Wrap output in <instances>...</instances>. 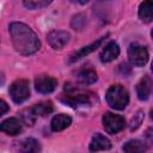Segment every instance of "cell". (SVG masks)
I'll use <instances>...</instances> for the list:
<instances>
[{
	"label": "cell",
	"mask_w": 153,
	"mask_h": 153,
	"mask_svg": "<svg viewBox=\"0 0 153 153\" xmlns=\"http://www.w3.org/2000/svg\"><path fill=\"white\" fill-rule=\"evenodd\" d=\"M69 41V33L62 30H53L48 33V42L54 49L63 48Z\"/></svg>",
	"instance_id": "cell-7"
},
{
	"label": "cell",
	"mask_w": 153,
	"mask_h": 153,
	"mask_svg": "<svg viewBox=\"0 0 153 153\" xmlns=\"http://www.w3.org/2000/svg\"><path fill=\"white\" fill-rule=\"evenodd\" d=\"M153 90V81L149 76H143L136 85V93L140 100H147Z\"/></svg>",
	"instance_id": "cell-9"
},
{
	"label": "cell",
	"mask_w": 153,
	"mask_h": 153,
	"mask_svg": "<svg viewBox=\"0 0 153 153\" xmlns=\"http://www.w3.org/2000/svg\"><path fill=\"white\" fill-rule=\"evenodd\" d=\"M0 108H1V110H0V114H1V115H5V114L7 112V110L10 109L8 105H7V103H6L4 99L0 100Z\"/></svg>",
	"instance_id": "cell-25"
},
{
	"label": "cell",
	"mask_w": 153,
	"mask_h": 153,
	"mask_svg": "<svg viewBox=\"0 0 153 153\" xmlns=\"http://www.w3.org/2000/svg\"><path fill=\"white\" fill-rule=\"evenodd\" d=\"M152 72H153V61H152Z\"/></svg>",
	"instance_id": "cell-27"
},
{
	"label": "cell",
	"mask_w": 153,
	"mask_h": 153,
	"mask_svg": "<svg viewBox=\"0 0 153 153\" xmlns=\"http://www.w3.org/2000/svg\"><path fill=\"white\" fill-rule=\"evenodd\" d=\"M139 17L145 23H149L153 20V1H143L140 4Z\"/></svg>",
	"instance_id": "cell-15"
},
{
	"label": "cell",
	"mask_w": 153,
	"mask_h": 153,
	"mask_svg": "<svg viewBox=\"0 0 153 153\" xmlns=\"http://www.w3.org/2000/svg\"><path fill=\"white\" fill-rule=\"evenodd\" d=\"M128 57L133 66L142 67L148 61V51L145 47L139 44H130L128 49Z\"/></svg>",
	"instance_id": "cell-5"
},
{
	"label": "cell",
	"mask_w": 153,
	"mask_h": 153,
	"mask_svg": "<svg viewBox=\"0 0 153 153\" xmlns=\"http://www.w3.org/2000/svg\"><path fill=\"white\" fill-rule=\"evenodd\" d=\"M8 30L11 33L13 47L19 54L31 55L39 49L41 42L37 35L24 23L13 22L10 24Z\"/></svg>",
	"instance_id": "cell-1"
},
{
	"label": "cell",
	"mask_w": 153,
	"mask_h": 153,
	"mask_svg": "<svg viewBox=\"0 0 153 153\" xmlns=\"http://www.w3.org/2000/svg\"><path fill=\"white\" fill-rule=\"evenodd\" d=\"M108 104L115 110H123L129 102L127 90L121 85H112L105 94Z\"/></svg>",
	"instance_id": "cell-2"
},
{
	"label": "cell",
	"mask_w": 153,
	"mask_h": 153,
	"mask_svg": "<svg viewBox=\"0 0 153 153\" xmlns=\"http://www.w3.org/2000/svg\"><path fill=\"white\" fill-rule=\"evenodd\" d=\"M124 118L121 115H116L112 112H105L103 116V127L106 133L116 134L124 128Z\"/></svg>",
	"instance_id": "cell-4"
},
{
	"label": "cell",
	"mask_w": 153,
	"mask_h": 153,
	"mask_svg": "<svg viewBox=\"0 0 153 153\" xmlns=\"http://www.w3.org/2000/svg\"><path fill=\"white\" fill-rule=\"evenodd\" d=\"M20 117L23 120V122L26 124V126H32L35 123V118H36V115L33 114L32 109H26V110H23L20 112Z\"/></svg>",
	"instance_id": "cell-20"
},
{
	"label": "cell",
	"mask_w": 153,
	"mask_h": 153,
	"mask_svg": "<svg viewBox=\"0 0 153 153\" xmlns=\"http://www.w3.org/2000/svg\"><path fill=\"white\" fill-rule=\"evenodd\" d=\"M1 131L8 134V135H18L22 131V123L16 117H10L1 122L0 124Z\"/></svg>",
	"instance_id": "cell-12"
},
{
	"label": "cell",
	"mask_w": 153,
	"mask_h": 153,
	"mask_svg": "<svg viewBox=\"0 0 153 153\" xmlns=\"http://www.w3.org/2000/svg\"><path fill=\"white\" fill-rule=\"evenodd\" d=\"M151 36H152V38H153V30H152V32H151Z\"/></svg>",
	"instance_id": "cell-26"
},
{
	"label": "cell",
	"mask_w": 153,
	"mask_h": 153,
	"mask_svg": "<svg viewBox=\"0 0 153 153\" xmlns=\"http://www.w3.org/2000/svg\"><path fill=\"white\" fill-rule=\"evenodd\" d=\"M145 136H146L147 142H149V143H152V145H153V127H149V128L146 130Z\"/></svg>",
	"instance_id": "cell-24"
},
{
	"label": "cell",
	"mask_w": 153,
	"mask_h": 153,
	"mask_svg": "<svg viewBox=\"0 0 153 153\" xmlns=\"http://www.w3.org/2000/svg\"><path fill=\"white\" fill-rule=\"evenodd\" d=\"M71 123H72L71 116H68L66 114H59L53 117L50 127H51L53 131H61V130L66 129Z\"/></svg>",
	"instance_id": "cell-14"
},
{
	"label": "cell",
	"mask_w": 153,
	"mask_h": 153,
	"mask_svg": "<svg viewBox=\"0 0 153 153\" xmlns=\"http://www.w3.org/2000/svg\"><path fill=\"white\" fill-rule=\"evenodd\" d=\"M65 104L76 108V106H81V105H86L90 103V96L86 93H67L65 96H62L60 98Z\"/></svg>",
	"instance_id": "cell-8"
},
{
	"label": "cell",
	"mask_w": 153,
	"mask_h": 153,
	"mask_svg": "<svg viewBox=\"0 0 153 153\" xmlns=\"http://www.w3.org/2000/svg\"><path fill=\"white\" fill-rule=\"evenodd\" d=\"M104 38H105V37H100V38H99V39H97L96 42H92L91 44L85 45V47H82L81 49H79L78 51L73 53V54L69 56V62H74V61H76V60L81 59V57H85V56H86V55H88L90 53L94 51V50H96V49L102 44V42L104 41Z\"/></svg>",
	"instance_id": "cell-13"
},
{
	"label": "cell",
	"mask_w": 153,
	"mask_h": 153,
	"mask_svg": "<svg viewBox=\"0 0 153 153\" xmlns=\"http://www.w3.org/2000/svg\"><path fill=\"white\" fill-rule=\"evenodd\" d=\"M10 96L12 100L17 104H20L25 102L30 97V87L29 81L24 79H18L12 82L10 86Z\"/></svg>",
	"instance_id": "cell-3"
},
{
	"label": "cell",
	"mask_w": 153,
	"mask_h": 153,
	"mask_svg": "<svg viewBox=\"0 0 153 153\" xmlns=\"http://www.w3.org/2000/svg\"><path fill=\"white\" fill-rule=\"evenodd\" d=\"M19 149H20L22 153H39L41 145L36 139L27 137V139H25L24 141L20 142Z\"/></svg>",
	"instance_id": "cell-16"
},
{
	"label": "cell",
	"mask_w": 153,
	"mask_h": 153,
	"mask_svg": "<svg viewBox=\"0 0 153 153\" xmlns=\"http://www.w3.org/2000/svg\"><path fill=\"white\" fill-rule=\"evenodd\" d=\"M76 79L82 85H91L97 81V73L93 69H82L78 72Z\"/></svg>",
	"instance_id": "cell-18"
},
{
	"label": "cell",
	"mask_w": 153,
	"mask_h": 153,
	"mask_svg": "<svg viewBox=\"0 0 153 153\" xmlns=\"http://www.w3.org/2000/svg\"><path fill=\"white\" fill-rule=\"evenodd\" d=\"M31 109L36 116H45L53 111L54 106H53L51 102H39V103L35 104Z\"/></svg>",
	"instance_id": "cell-19"
},
{
	"label": "cell",
	"mask_w": 153,
	"mask_h": 153,
	"mask_svg": "<svg viewBox=\"0 0 153 153\" xmlns=\"http://www.w3.org/2000/svg\"><path fill=\"white\" fill-rule=\"evenodd\" d=\"M111 141L103 134L96 133L91 140L90 143V149L92 152H98V151H108L111 148Z\"/></svg>",
	"instance_id": "cell-10"
},
{
	"label": "cell",
	"mask_w": 153,
	"mask_h": 153,
	"mask_svg": "<svg viewBox=\"0 0 153 153\" xmlns=\"http://www.w3.org/2000/svg\"><path fill=\"white\" fill-rule=\"evenodd\" d=\"M57 86V80L49 75H38L35 79V87L39 93H51Z\"/></svg>",
	"instance_id": "cell-6"
},
{
	"label": "cell",
	"mask_w": 153,
	"mask_h": 153,
	"mask_svg": "<svg viewBox=\"0 0 153 153\" xmlns=\"http://www.w3.org/2000/svg\"><path fill=\"white\" fill-rule=\"evenodd\" d=\"M147 149L146 145L141 140H129L123 145L124 153H145Z\"/></svg>",
	"instance_id": "cell-17"
},
{
	"label": "cell",
	"mask_w": 153,
	"mask_h": 153,
	"mask_svg": "<svg viewBox=\"0 0 153 153\" xmlns=\"http://www.w3.org/2000/svg\"><path fill=\"white\" fill-rule=\"evenodd\" d=\"M51 1H48V0H41V1H35V0H25L24 1V6L30 8V10H37V8H42V7H45L48 5H50Z\"/></svg>",
	"instance_id": "cell-21"
},
{
	"label": "cell",
	"mask_w": 153,
	"mask_h": 153,
	"mask_svg": "<svg viewBox=\"0 0 153 153\" xmlns=\"http://www.w3.org/2000/svg\"><path fill=\"white\" fill-rule=\"evenodd\" d=\"M85 23H86V18L84 14H76L72 19V26L74 27V30H81Z\"/></svg>",
	"instance_id": "cell-22"
},
{
	"label": "cell",
	"mask_w": 153,
	"mask_h": 153,
	"mask_svg": "<svg viewBox=\"0 0 153 153\" xmlns=\"http://www.w3.org/2000/svg\"><path fill=\"white\" fill-rule=\"evenodd\" d=\"M120 55V47L116 42H110L105 45V48L100 51V55H99V59L102 62L106 63V62H110L112 60H115L117 56Z\"/></svg>",
	"instance_id": "cell-11"
},
{
	"label": "cell",
	"mask_w": 153,
	"mask_h": 153,
	"mask_svg": "<svg viewBox=\"0 0 153 153\" xmlns=\"http://www.w3.org/2000/svg\"><path fill=\"white\" fill-rule=\"evenodd\" d=\"M142 118H143V115L141 111H137L136 115H134V117L131 118V122H130V130H135L140 127L141 122H142Z\"/></svg>",
	"instance_id": "cell-23"
}]
</instances>
